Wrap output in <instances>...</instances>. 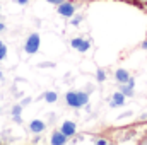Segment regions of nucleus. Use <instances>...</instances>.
I'll use <instances>...</instances> for the list:
<instances>
[{"instance_id": "1", "label": "nucleus", "mask_w": 147, "mask_h": 145, "mask_svg": "<svg viewBox=\"0 0 147 145\" xmlns=\"http://www.w3.org/2000/svg\"><path fill=\"white\" fill-rule=\"evenodd\" d=\"M65 101L70 108H82V106L87 104L89 96L84 91H70V92L65 94Z\"/></svg>"}, {"instance_id": "23", "label": "nucleus", "mask_w": 147, "mask_h": 145, "mask_svg": "<svg viewBox=\"0 0 147 145\" xmlns=\"http://www.w3.org/2000/svg\"><path fill=\"white\" fill-rule=\"evenodd\" d=\"M2 79H3V73L0 72V80H2Z\"/></svg>"}, {"instance_id": "6", "label": "nucleus", "mask_w": 147, "mask_h": 145, "mask_svg": "<svg viewBox=\"0 0 147 145\" xmlns=\"http://www.w3.org/2000/svg\"><path fill=\"white\" fill-rule=\"evenodd\" d=\"M45 128H46V125H45L41 119H33V121L29 123V130H31L33 133H41V132H45Z\"/></svg>"}, {"instance_id": "21", "label": "nucleus", "mask_w": 147, "mask_h": 145, "mask_svg": "<svg viewBox=\"0 0 147 145\" xmlns=\"http://www.w3.org/2000/svg\"><path fill=\"white\" fill-rule=\"evenodd\" d=\"M142 48H144V50H147V39L144 41V43H142Z\"/></svg>"}, {"instance_id": "19", "label": "nucleus", "mask_w": 147, "mask_h": 145, "mask_svg": "<svg viewBox=\"0 0 147 145\" xmlns=\"http://www.w3.org/2000/svg\"><path fill=\"white\" fill-rule=\"evenodd\" d=\"M14 121L16 123H21V116H14Z\"/></svg>"}, {"instance_id": "24", "label": "nucleus", "mask_w": 147, "mask_h": 145, "mask_svg": "<svg viewBox=\"0 0 147 145\" xmlns=\"http://www.w3.org/2000/svg\"><path fill=\"white\" fill-rule=\"evenodd\" d=\"M0 144H2V140H0Z\"/></svg>"}, {"instance_id": "10", "label": "nucleus", "mask_w": 147, "mask_h": 145, "mask_svg": "<svg viewBox=\"0 0 147 145\" xmlns=\"http://www.w3.org/2000/svg\"><path fill=\"white\" fill-rule=\"evenodd\" d=\"M5 56H7V46L0 41V62H2V60H5Z\"/></svg>"}, {"instance_id": "14", "label": "nucleus", "mask_w": 147, "mask_h": 145, "mask_svg": "<svg viewBox=\"0 0 147 145\" xmlns=\"http://www.w3.org/2000/svg\"><path fill=\"white\" fill-rule=\"evenodd\" d=\"M21 111H22V108H21V106H14V109H12V114H14V116H21Z\"/></svg>"}, {"instance_id": "18", "label": "nucleus", "mask_w": 147, "mask_h": 145, "mask_svg": "<svg viewBox=\"0 0 147 145\" xmlns=\"http://www.w3.org/2000/svg\"><path fill=\"white\" fill-rule=\"evenodd\" d=\"M80 19H82V17H75V19H72V24H79Z\"/></svg>"}, {"instance_id": "15", "label": "nucleus", "mask_w": 147, "mask_h": 145, "mask_svg": "<svg viewBox=\"0 0 147 145\" xmlns=\"http://www.w3.org/2000/svg\"><path fill=\"white\" fill-rule=\"evenodd\" d=\"M46 2H50V3H55V5H60L62 2H65V0H46Z\"/></svg>"}, {"instance_id": "4", "label": "nucleus", "mask_w": 147, "mask_h": 145, "mask_svg": "<svg viewBox=\"0 0 147 145\" xmlns=\"http://www.w3.org/2000/svg\"><path fill=\"white\" fill-rule=\"evenodd\" d=\"M60 132H62L67 138H69V137H74V135H75V132H77L75 123H74V121H63V125H62Z\"/></svg>"}, {"instance_id": "9", "label": "nucleus", "mask_w": 147, "mask_h": 145, "mask_svg": "<svg viewBox=\"0 0 147 145\" xmlns=\"http://www.w3.org/2000/svg\"><path fill=\"white\" fill-rule=\"evenodd\" d=\"M43 97H45V101H46V103H55V101L58 99V94H57V92H53V91H50V92H45V96H43Z\"/></svg>"}, {"instance_id": "12", "label": "nucleus", "mask_w": 147, "mask_h": 145, "mask_svg": "<svg viewBox=\"0 0 147 145\" xmlns=\"http://www.w3.org/2000/svg\"><path fill=\"white\" fill-rule=\"evenodd\" d=\"M105 79H106V73H105V70H98V82H105Z\"/></svg>"}, {"instance_id": "8", "label": "nucleus", "mask_w": 147, "mask_h": 145, "mask_svg": "<svg viewBox=\"0 0 147 145\" xmlns=\"http://www.w3.org/2000/svg\"><path fill=\"white\" fill-rule=\"evenodd\" d=\"M123 103H125V97H123V94H121V92H115L110 104L113 106V108H118V106H123Z\"/></svg>"}, {"instance_id": "20", "label": "nucleus", "mask_w": 147, "mask_h": 145, "mask_svg": "<svg viewBox=\"0 0 147 145\" xmlns=\"http://www.w3.org/2000/svg\"><path fill=\"white\" fill-rule=\"evenodd\" d=\"M3 29H5V24H3V22H0V33H2Z\"/></svg>"}, {"instance_id": "25", "label": "nucleus", "mask_w": 147, "mask_h": 145, "mask_svg": "<svg viewBox=\"0 0 147 145\" xmlns=\"http://www.w3.org/2000/svg\"><path fill=\"white\" fill-rule=\"evenodd\" d=\"M0 109H2V108H0Z\"/></svg>"}, {"instance_id": "13", "label": "nucleus", "mask_w": 147, "mask_h": 145, "mask_svg": "<svg viewBox=\"0 0 147 145\" xmlns=\"http://www.w3.org/2000/svg\"><path fill=\"white\" fill-rule=\"evenodd\" d=\"M82 41H84L82 38H75V39H72V48H75V50H77V48L80 46V43H82Z\"/></svg>"}, {"instance_id": "16", "label": "nucleus", "mask_w": 147, "mask_h": 145, "mask_svg": "<svg viewBox=\"0 0 147 145\" xmlns=\"http://www.w3.org/2000/svg\"><path fill=\"white\" fill-rule=\"evenodd\" d=\"M94 144H98V145H106V144H108V140H96Z\"/></svg>"}, {"instance_id": "2", "label": "nucleus", "mask_w": 147, "mask_h": 145, "mask_svg": "<svg viewBox=\"0 0 147 145\" xmlns=\"http://www.w3.org/2000/svg\"><path fill=\"white\" fill-rule=\"evenodd\" d=\"M39 43H41V39H39V34L38 33L29 34V38L26 39V44H24V51L28 55H34L38 50H39Z\"/></svg>"}, {"instance_id": "5", "label": "nucleus", "mask_w": 147, "mask_h": 145, "mask_svg": "<svg viewBox=\"0 0 147 145\" xmlns=\"http://www.w3.org/2000/svg\"><path fill=\"white\" fill-rule=\"evenodd\" d=\"M50 144L51 145H63V144H67V137L62 132H53V135L50 138Z\"/></svg>"}, {"instance_id": "11", "label": "nucleus", "mask_w": 147, "mask_h": 145, "mask_svg": "<svg viewBox=\"0 0 147 145\" xmlns=\"http://www.w3.org/2000/svg\"><path fill=\"white\" fill-rule=\"evenodd\" d=\"M89 46H91V44H89V41H86V39H84V41L80 43V46H79L77 50H79L80 53H84V51H87V50H89Z\"/></svg>"}, {"instance_id": "3", "label": "nucleus", "mask_w": 147, "mask_h": 145, "mask_svg": "<svg viewBox=\"0 0 147 145\" xmlns=\"http://www.w3.org/2000/svg\"><path fill=\"white\" fill-rule=\"evenodd\" d=\"M75 9H77V5H75L74 2L65 0V2H62V3L58 5V14L63 15V17H72L74 12H75Z\"/></svg>"}, {"instance_id": "7", "label": "nucleus", "mask_w": 147, "mask_h": 145, "mask_svg": "<svg viewBox=\"0 0 147 145\" xmlns=\"http://www.w3.org/2000/svg\"><path fill=\"white\" fill-rule=\"evenodd\" d=\"M115 79H116V82H120V84H127V82H128V79H130V75H128L127 70L118 68V70L115 72Z\"/></svg>"}, {"instance_id": "17", "label": "nucleus", "mask_w": 147, "mask_h": 145, "mask_svg": "<svg viewBox=\"0 0 147 145\" xmlns=\"http://www.w3.org/2000/svg\"><path fill=\"white\" fill-rule=\"evenodd\" d=\"M16 2H17V3H19V5H26V3H28V2H29V0H16Z\"/></svg>"}, {"instance_id": "22", "label": "nucleus", "mask_w": 147, "mask_h": 145, "mask_svg": "<svg viewBox=\"0 0 147 145\" xmlns=\"http://www.w3.org/2000/svg\"><path fill=\"white\" fill-rule=\"evenodd\" d=\"M140 3H147V0H139ZM134 3H135V0H134Z\"/></svg>"}]
</instances>
